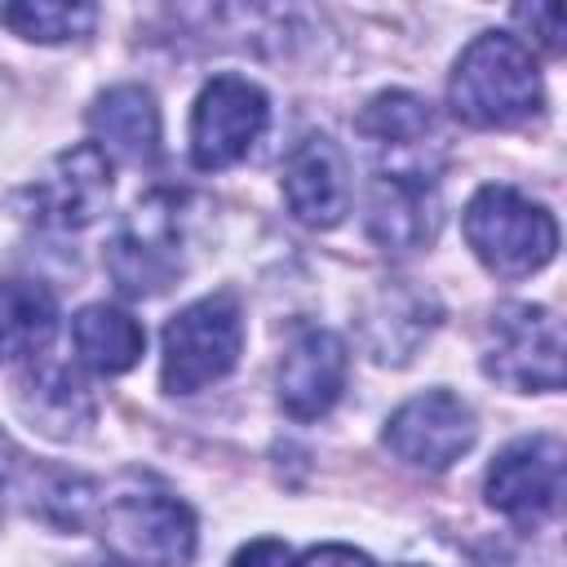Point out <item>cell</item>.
Segmentation results:
<instances>
[{"mask_svg": "<svg viewBox=\"0 0 567 567\" xmlns=\"http://www.w3.org/2000/svg\"><path fill=\"white\" fill-rule=\"evenodd\" d=\"M452 115L474 128H514L545 106L540 71L518 35L483 31L452 66L447 80Z\"/></svg>", "mask_w": 567, "mask_h": 567, "instance_id": "cell-1", "label": "cell"}, {"mask_svg": "<svg viewBox=\"0 0 567 567\" xmlns=\"http://www.w3.org/2000/svg\"><path fill=\"white\" fill-rule=\"evenodd\" d=\"M465 239L474 257L501 275V279H523L536 275L554 261L558 252V221L545 204L527 199L514 186H483L465 204Z\"/></svg>", "mask_w": 567, "mask_h": 567, "instance_id": "cell-2", "label": "cell"}, {"mask_svg": "<svg viewBox=\"0 0 567 567\" xmlns=\"http://www.w3.org/2000/svg\"><path fill=\"white\" fill-rule=\"evenodd\" d=\"M102 540L124 567H186L195 554V518L173 492L128 483L102 505Z\"/></svg>", "mask_w": 567, "mask_h": 567, "instance_id": "cell-3", "label": "cell"}, {"mask_svg": "<svg viewBox=\"0 0 567 567\" xmlns=\"http://www.w3.org/2000/svg\"><path fill=\"white\" fill-rule=\"evenodd\" d=\"M244 350V315L230 292H213L177 310L164 328L159 381L168 394H195L221 381Z\"/></svg>", "mask_w": 567, "mask_h": 567, "instance_id": "cell-4", "label": "cell"}, {"mask_svg": "<svg viewBox=\"0 0 567 567\" xmlns=\"http://www.w3.org/2000/svg\"><path fill=\"white\" fill-rule=\"evenodd\" d=\"M483 372L509 390H558L563 385V323L545 306H501L492 310L483 341Z\"/></svg>", "mask_w": 567, "mask_h": 567, "instance_id": "cell-5", "label": "cell"}, {"mask_svg": "<svg viewBox=\"0 0 567 567\" xmlns=\"http://www.w3.org/2000/svg\"><path fill=\"white\" fill-rule=\"evenodd\" d=\"M359 133L377 159V177L434 186V173L443 164V133L425 97L403 89L377 93L359 111Z\"/></svg>", "mask_w": 567, "mask_h": 567, "instance_id": "cell-6", "label": "cell"}, {"mask_svg": "<svg viewBox=\"0 0 567 567\" xmlns=\"http://www.w3.org/2000/svg\"><path fill=\"white\" fill-rule=\"evenodd\" d=\"M270 124L266 93L244 75H213L190 111V159L204 173L239 164Z\"/></svg>", "mask_w": 567, "mask_h": 567, "instance_id": "cell-7", "label": "cell"}, {"mask_svg": "<svg viewBox=\"0 0 567 567\" xmlns=\"http://www.w3.org/2000/svg\"><path fill=\"white\" fill-rule=\"evenodd\" d=\"M27 217L49 230H84L106 213L111 199V159L84 142L44 164V173L27 186Z\"/></svg>", "mask_w": 567, "mask_h": 567, "instance_id": "cell-8", "label": "cell"}, {"mask_svg": "<svg viewBox=\"0 0 567 567\" xmlns=\"http://www.w3.org/2000/svg\"><path fill=\"white\" fill-rule=\"evenodd\" d=\"M474 412L452 390H425L385 421V447L416 470H447L474 447Z\"/></svg>", "mask_w": 567, "mask_h": 567, "instance_id": "cell-9", "label": "cell"}, {"mask_svg": "<svg viewBox=\"0 0 567 567\" xmlns=\"http://www.w3.org/2000/svg\"><path fill=\"white\" fill-rule=\"evenodd\" d=\"M558 496H563V443L554 434H532L509 443L487 470V505L523 527L554 518Z\"/></svg>", "mask_w": 567, "mask_h": 567, "instance_id": "cell-10", "label": "cell"}, {"mask_svg": "<svg viewBox=\"0 0 567 567\" xmlns=\"http://www.w3.org/2000/svg\"><path fill=\"white\" fill-rule=\"evenodd\" d=\"M168 195H151L137 204L128 226L106 248V266L128 297H155L182 275V248H177V217Z\"/></svg>", "mask_w": 567, "mask_h": 567, "instance_id": "cell-11", "label": "cell"}, {"mask_svg": "<svg viewBox=\"0 0 567 567\" xmlns=\"http://www.w3.org/2000/svg\"><path fill=\"white\" fill-rule=\"evenodd\" d=\"M346 341L328 328H301L279 359V403L297 421L323 416L346 390Z\"/></svg>", "mask_w": 567, "mask_h": 567, "instance_id": "cell-12", "label": "cell"}, {"mask_svg": "<svg viewBox=\"0 0 567 567\" xmlns=\"http://www.w3.org/2000/svg\"><path fill=\"white\" fill-rule=\"evenodd\" d=\"M284 204L301 226L328 230L346 217L350 204V182H346V159L332 137L310 133L301 137L288 159H284Z\"/></svg>", "mask_w": 567, "mask_h": 567, "instance_id": "cell-13", "label": "cell"}, {"mask_svg": "<svg viewBox=\"0 0 567 567\" xmlns=\"http://www.w3.org/2000/svg\"><path fill=\"white\" fill-rule=\"evenodd\" d=\"M18 412L49 439H84L97 416L89 385L66 363L40 354L18 372Z\"/></svg>", "mask_w": 567, "mask_h": 567, "instance_id": "cell-14", "label": "cell"}, {"mask_svg": "<svg viewBox=\"0 0 567 567\" xmlns=\"http://www.w3.org/2000/svg\"><path fill=\"white\" fill-rule=\"evenodd\" d=\"M439 323V306L430 292L412 288L408 279H390L381 284L368 306H363V346L377 363H408L416 354V346L434 332Z\"/></svg>", "mask_w": 567, "mask_h": 567, "instance_id": "cell-15", "label": "cell"}, {"mask_svg": "<svg viewBox=\"0 0 567 567\" xmlns=\"http://www.w3.org/2000/svg\"><path fill=\"white\" fill-rule=\"evenodd\" d=\"M93 146L120 164H155L159 155V106L142 84L106 89L89 111Z\"/></svg>", "mask_w": 567, "mask_h": 567, "instance_id": "cell-16", "label": "cell"}, {"mask_svg": "<svg viewBox=\"0 0 567 567\" xmlns=\"http://www.w3.org/2000/svg\"><path fill=\"white\" fill-rule=\"evenodd\" d=\"M368 230L390 252H416L439 235V195L430 182L377 177L368 195Z\"/></svg>", "mask_w": 567, "mask_h": 567, "instance_id": "cell-17", "label": "cell"}, {"mask_svg": "<svg viewBox=\"0 0 567 567\" xmlns=\"http://www.w3.org/2000/svg\"><path fill=\"white\" fill-rule=\"evenodd\" d=\"M71 337H75L80 359H84L93 372H102V377L128 372V368L142 359V350H146L142 323H137L133 315L115 310V306H102V301H97V306H84V310L75 315Z\"/></svg>", "mask_w": 567, "mask_h": 567, "instance_id": "cell-18", "label": "cell"}, {"mask_svg": "<svg viewBox=\"0 0 567 567\" xmlns=\"http://www.w3.org/2000/svg\"><path fill=\"white\" fill-rule=\"evenodd\" d=\"M58 328V306L49 288L27 279H0V354H35Z\"/></svg>", "mask_w": 567, "mask_h": 567, "instance_id": "cell-19", "label": "cell"}, {"mask_svg": "<svg viewBox=\"0 0 567 567\" xmlns=\"http://www.w3.org/2000/svg\"><path fill=\"white\" fill-rule=\"evenodd\" d=\"M0 22L35 44H66L93 31L97 9L93 4H62V0H22V4H4Z\"/></svg>", "mask_w": 567, "mask_h": 567, "instance_id": "cell-20", "label": "cell"}, {"mask_svg": "<svg viewBox=\"0 0 567 567\" xmlns=\"http://www.w3.org/2000/svg\"><path fill=\"white\" fill-rule=\"evenodd\" d=\"M514 18L523 22V27H536L540 35H536V44H545L549 53H558L563 49V9L558 4H523V9H514Z\"/></svg>", "mask_w": 567, "mask_h": 567, "instance_id": "cell-21", "label": "cell"}, {"mask_svg": "<svg viewBox=\"0 0 567 567\" xmlns=\"http://www.w3.org/2000/svg\"><path fill=\"white\" fill-rule=\"evenodd\" d=\"M230 567H292V554H288L284 540H270V536H266V540L244 545Z\"/></svg>", "mask_w": 567, "mask_h": 567, "instance_id": "cell-22", "label": "cell"}, {"mask_svg": "<svg viewBox=\"0 0 567 567\" xmlns=\"http://www.w3.org/2000/svg\"><path fill=\"white\" fill-rule=\"evenodd\" d=\"M301 567H377V563L350 545H319L301 558Z\"/></svg>", "mask_w": 567, "mask_h": 567, "instance_id": "cell-23", "label": "cell"}, {"mask_svg": "<svg viewBox=\"0 0 567 567\" xmlns=\"http://www.w3.org/2000/svg\"><path fill=\"white\" fill-rule=\"evenodd\" d=\"M80 567H124V563H80Z\"/></svg>", "mask_w": 567, "mask_h": 567, "instance_id": "cell-24", "label": "cell"}, {"mask_svg": "<svg viewBox=\"0 0 567 567\" xmlns=\"http://www.w3.org/2000/svg\"><path fill=\"white\" fill-rule=\"evenodd\" d=\"M408 567H412V563H408Z\"/></svg>", "mask_w": 567, "mask_h": 567, "instance_id": "cell-25", "label": "cell"}]
</instances>
